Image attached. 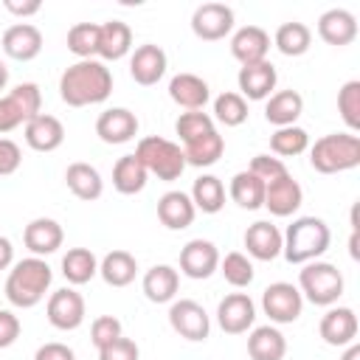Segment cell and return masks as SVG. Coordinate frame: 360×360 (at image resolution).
Here are the masks:
<instances>
[{"label": "cell", "instance_id": "obj_27", "mask_svg": "<svg viewBox=\"0 0 360 360\" xmlns=\"http://www.w3.org/2000/svg\"><path fill=\"white\" fill-rule=\"evenodd\" d=\"M197 208L191 202V197L186 191H166L158 200V219L169 228V231H183L194 222Z\"/></svg>", "mask_w": 360, "mask_h": 360}, {"label": "cell", "instance_id": "obj_42", "mask_svg": "<svg viewBox=\"0 0 360 360\" xmlns=\"http://www.w3.org/2000/svg\"><path fill=\"white\" fill-rule=\"evenodd\" d=\"M68 51L79 59H93L98 53V25L96 22H76L68 31Z\"/></svg>", "mask_w": 360, "mask_h": 360}, {"label": "cell", "instance_id": "obj_8", "mask_svg": "<svg viewBox=\"0 0 360 360\" xmlns=\"http://www.w3.org/2000/svg\"><path fill=\"white\" fill-rule=\"evenodd\" d=\"M262 309L273 323H292L301 318L304 295L290 281H273L262 292Z\"/></svg>", "mask_w": 360, "mask_h": 360}, {"label": "cell", "instance_id": "obj_41", "mask_svg": "<svg viewBox=\"0 0 360 360\" xmlns=\"http://www.w3.org/2000/svg\"><path fill=\"white\" fill-rule=\"evenodd\" d=\"M219 273H222L225 281H228L231 287H236V290L248 287V284L253 281V276H256L253 262H250L245 253H239V250H231V253H225V259H219Z\"/></svg>", "mask_w": 360, "mask_h": 360}, {"label": "cell", "instance_id": "obj_47", "mask_svg": "<svg viewBox=\"0 0 360 360\" xmlns=\"http://www.w3.org/2000/svg\"><path fill=\"white\" fill-rule=\"evenodd\" d=\"M138 354H141L138 343L124 335L115 338L112 343H107L104 349H98V360H138Z\"/></svg>", "mask_w": 360, "mask_h": 360}, {"label": "cell", "instance_id": "obj_20", "mask_svg": "<svg viewBox=\"0 0 360 360\" xmlns=\"http://www.w3.org/2000/svg\"><path fill=\"white\" fill-rule=\"evenodd\" d=\"M22 242H25V248H28L34 256L42 259V256H51V253H56V250L62 248L65 231H62V225H59L56 219H51V217H37V219H31V222L25 225Z\"/></svg>", "mask_w": 360, "mask_h": 360}, {"label": "cell", "instance_id": "obj_31", "mask_svg": "<svg viewBox=\"0 0 360 360\" xmlns=\"http://www.w3.org/2000/svg\"><path fill=\"white\" fill-rule=\"evenodd\" d=\"M248 354L250 360H284L287 354V338L276 326H256L248 335Z\"/></svg>", "mask_w": 360, "mask_h": 360}, {"label": "cell", "instance_id": "obj_18", "mask_svg": "<svg viewBox=\"0 0 360 360\" xmlns=\"http://www.w3.org/2000/svg\"><path fill=\"white\" fill-rule=\"evenodd\" d=\"M166 65H169L166 62V51L160 45H155V42H146V45H138L132 51V56H129V76L138 84L152 87V84H158L163 79Z\"/></svg>", "mask_w": 360, "mask_h": 360}, {"label": "cell", "instance_id": "obj_38", "mask_svg": "<svg viewBox=\"0 0 360 360\" xmlns=\"http://www.w3.org/2000/svg\"><path fill=\"white\" fill-rule=\"evenodd\" d=\"M276 48L284 53V56H304L312 45V31L309 25L292 20V22H281L276 28V37H273Z\"/></svg>", "mask_w": 360, "mask_h": 360}, {"label": "cell", "instance_id": "obj_12", "mask_svg": "<svg viewBox=\"0 0 360 360\" xmlns=\"http://www.w3.org/2000/svg\"><path fill=\"white\" fill-rule=\"evenodd\" d=\"M219 270V250L214 242L208 239H191L183 245L180 250V273L194 278V281H202L208 276H214Z\"/></svg>", "mask_w": 360, "mask_h": 360}, {"label": "cell", "instance_id": "obj_25", "mask_svg": "<svg viewBox=\"0 0 360 360\" xmlns=\"http://www.w3.org/2000/svg\"><path fill=\"white\" fill-rule=\"evenodd\" d=\"M245 248H248V256H253L259 262H273L281 253V231L273 222L259 219V222L248 225Z\"/></svg>", "mask_w": 360, "mask_h": 360}, {"label": "cell", "instance_id": "obj_33", "mask_svg": "<svg viewBox=\"0 0 360 360\" xmlns=\"http://www.w3.org/2000/svg\"><path fill=\"white\" fill-rule=\"evenodd\" d=\"M228 194H231V200H233L239 208H245V211H256V208L264 205V183H262L256 174H250L248 169H245V172H236V174L231 177Z\"/></svg>", "mask_w": 360, "mask_h": 360}, {"label": "cell", "instance_id": "obj_54", "mask_svg": "<svg viewBox=\"0 0 360 360\" xmlns=\"http://www.w3.org/2000/svg\"><path fill=\"white\" fill-rule=\"evenodd\" d=\"M6 84H8V68H6V62L0 59V90H6Z\"/></svg>", "mask_w": 360, "mask_h": 360}, {"label": "cell", "instance_id": "obj_14", "mask_svg": "<svg viewBox=\"0 0 360 360\" xmlns=\"http://www.w3.org/2000/svg\"><path fill=\"white\" fill-rule=\"evenodd\" d=\"M256 321V304L248 292H231L217 307V323L228 335H242Z\"/></svg>", "mask_w": 360, "mask_h": 360}, {"label": "cell", "instance_id": "obj_53", "mask_svg": "<svg viewBox=\"0 0 360 360\" xmlns=\"http://www.w3.org/2000/svg\"><path fill=\"white\" fill-rule=\"evenodd\" d=\"M340 360H360V346H357V343H349Z\"/></svg>", "mask_w": 360, "mask_h": 360}, {"label": "cell", "instance_id": "obj_19", "mask_svg": "<svg viewBox=\"0 0 360 360\" xmlns=\"http://www.w3.org/2000/svg\"><path fill=\"white\" fill-rule=\"evenodd\" d=\"M357 329H360V323H357V315H354L352 307H329L326 315L318 323V332H321L323 343H329V346L354 343Z\"/></svg>", "mask_w": 360, "mask_h": 360}, {"label": "cell", "instance_id": "obj_2", "mask_svg": "<svg viewBox=\"0 0 360 360\" xmlns=\"http://www.w3.org/2000/svg\"><path fill=\"white\" fill-rule=\"evenodd\" d=\"M329 242L332 233L321 217H298L281 233V253L290 264H307L318 262V256L326 253Z\"/></svg>", "mask_w": 360, "mask_h": 360}, {"label": "cell", "instance_id": "obj_44", "mask_svg": "<svg viewBox=\"0 0 360 360\" xmlns=\"http://www.w3.org/2000/svg\"><path fill=\"white\" fill-rule=\"evenodd\" d=\"M338 112L343 124L352 129V135L360 129V82L352 79L338 90Z\"/></svg>", "mask_w": 360, "mask_h": 360}, {"label": "cell", "instance_id": "obj_36", "mask_svg": "<svg viewBox=\"0 0 360 360\" xmlns=\"http://www.w3.org/2000/svg\"><path fill=\"white\" fill-rule=\"evenodd\" d=\"M146 169L135 155H124L112 166V186L118 194H138L146 188Z\"/></svg>", "mask_w": 360, "mask_h": 360}, {"label": "cell", "instance_id": "obj_5", "mask_svg": "<svg viewBox=\"0 0 360 360\" xmlns=\"http://www.w3.org/2000/svg\"><path fill=\"white\" fill-rule=\"evenodd\" d=\"M135 158L143 163L146 174H155L158 180H177L183 172H186V155L183 149L169 141V138H160V135H146L138 141L135 146Z\"/></svg>", "mask_w": 360, "mask_h": 360}, {"label": "cell", "instance_id": "obj_16", "mask_svg": "<svg viewBox=\"0 0 360 360\" xmlns=\"http://www.w3.org/2000/svg\"><path fill=\"white\" fill-rule=\"evenodd\" d=\"M138 115L127 107H110L104 110L98 118H96V135L104 141V143H127L138 135Z\"/></svg>", "mask_w": 360, "mask_h": 360}, {"label": "cell", "instance_id": "obj_3", "mask_svg": "<svg viewBox=\"0 0 360 360\" xmlns=\"http://www.w3.org/2000/svg\"><path fill=\"white\" fill-rule=\"evenodd\" d=\"M53 281V270L48 267L45 259L39 256H28L22 262H17L11 270H8V278H6V298L11 307H20V309H31L37 307L48 287Z\"/></svg>", "mask_w": 360, "mask_h": 360}, {"label": "cell", "instance_id": "obj_23", "mask_svg": "<svg viewBox=\"0 0 360 360\" xmlns=\"http://www.w3.org/2000/svg\"><path fill=\"white\" fill-rule=\"evenodd\" d=\"M25 143L34 149V152H53L62 146L65 141V127L56 115H48V112H39L34 115L28 124H25Z\"/></svg>", "mask_w": 360, "mask_h": 360}, {"label": "cell", "instance_id": "obj_39", "mask_svg": "<svg viewBox=\"0 0 360 360\" xmlns=\"http://www.w3.org/2000/svg\"><path fill=\"white\" fill-rule=\"evenodd\" d=\"M270 149L276 155H281V158H295V155L309 149V135H307L304 127H295V124L292 127H281V129H276L270 135Z\"/></svg>", "mask_w": 360, "mask_h": 360}, {"label": "cell", "instance_id": "obj_24", "mask_svg": "<svg viewBox=\"0 0 360 360\" xmlns=\"http://www.w3.org/2000/svg\"><path fill=\"white\" fill-rule=\"evenodd\" d=\"M169 98L186 110H202L211 98V87L197 73H177L169 82Z\"/></svg>", "mask_w": 360, "mask_h": 360}, {"label": "cell", "instance_id": "obj_51", "mask_svg": "<svg viewBox=\"0 0 360 360\" xmlns=\"http://www.w3.org/2000/svg\"><path fill=\"white\" fill-rule=\"evenodd\" d=\"M11 14H17V17H31V14H37L39 8H42V3L39 0H25V3H17V0H6L3 3Z\"/></svg>", "mask_w": 360, "mask_h": 360}, {"label": "cell", "instance_id": "obj_29", "mask_svg": "<svg viewBox=\"0 0 360 360\" xmlns=\"http://www.w3.org/2000/svg\"><path fill=\"white\" fill-rule=\"evenodd\" d=\"M304 112V98L298 90H278L267 98L264 104V118L267 124H273L276 129L281 127H292L298 121V115Z\"/></svg>", "mask_w": 360, "mask_h": 360}, {"label": "cell", "instance_id": "obj_10", "mask_svg": "<svg viewBox=\"0 0 360 360\" xmlns=\"http://www.w3.org/2000/svg\"><path fill=\"white\" fill-rule=\"evenodd\" d=\"M169 323L172 329L186 338V340H205L208 332H211V318L208 312L202 309V304L191 301V298H180V301H172L169 307Z\"/></svg>", "mask_w": 360, "mask_h": 360}, {"label": "cell", "instance_id": "obj_40", "mask_svg": "<svg viewBox=\"0 0 360 360\" xmlns=\"http://www.w3.org/2000/svg\"><path fill=\"white\" fill-rule=\"evenodd\" d=\"M214 118L225 127H239L248 121V101L239 93L225 90L214 98Z\"/></svg>", "mask_w": 360, "mask_h": 360}, {"label": "cell", "instance_id": "obj_15", "mask_svg": "<svg viewBox=\"0 0 360 360\" xmlns=\"http://www.w3.org/2000/svg\"><path fill=\"white\" fill-rule=\"evenodd\" d=\"M276 82H278V73L273 68V62H256V65H242L239 68V76H236V84H239V96L248 101H264L273 96L276 90Z\"/></svg>", "mask_w": 360, "mask_h": 360}, {"label": "cell", "instance_id": "obj_37", "mask_svg": "<svg viewBox=\"0 0 360 360\" xmlns=\"http://www.w3.org/2000/svg\"><path fill=\"white\" fill-rule=\"evenodd\" d=\"M188 197H191L194 208H200L202 214H217L225 205V186H222V180L217 174H200L194 180Z\"/></svg>", "mask_w": 360, "mask_h": 360}, {"label": "cell", "instance_id": "obj_30", "mask_svg": "<svg viewBox=\"0 0 360 360\" xmlns=\"http://www.w3.org/2000/svg\"><path fill=\"white\" fill-rule=\"evenodd\" d=\"M65 183H68V188H70L79 200H84V202L98 200L101 191H104V180H101L98 169L90 166V163H82V160H76V163H70V166L65 169Z\"/></svg>", "mask_w": 360, "mask_h": 360}, {"label": "cell", "instance_id": "obj_28", "mask_svg": "<svg viewBox=\"0 0 360 360\" xmlns=\"http://www.w3.org/2000/svg\"><path fill=\"white\" fill-rule=\"evenodd\" d=\"M141 287L152 304H169V301H174V295L180 290V273L172 264H155L143 273Z\"/></svg>", "mask_w": 360, "mask_h": 360}, {"label": "cell", "instance_id": "obj_45", "mask_svg": "<svg viewBox=\"0 0 360 360\" xmlns=\"http://www.w3.org/2000/svg\"><path fill=\"white\" fill-rule=\"evenodd\" d=\"M121 335H124V329H121V321L115 315H98L90 323V340H93L96 349H104L107 343H112Z\"/></svg>", "mask_w": 360, "mask_h": 360}, {"label": "cell", "instance_id": "obj_55", "mask_svg": "<svg viewBox=\"0 0 360 360\" xmlns=\"http://www.w3.org/2000/svg\"><path fill=\"white\" fill-rule=\"evenodd\" d=\"M349 253H352V259H357L360 253H357V231H352V239H349Z\"/></svg>", "mask_w": 360, "mask_h": 360}, {"label": "cell", "instance_id": "obj_46", "mask_svg": "<svg viewBox=\"0 0 360 360\" xmlns=\"http://www.w3.org/2000/svg\"><path fill=\"white\" fill-rule=\"evenodd\" d=\"M248 172L256 174L262 183H270V180L287 174V166H284L281 158H273V155H256V158L250 160V169H248Z\"/></svg>", "mask_w": 360, "mask_h": 360}, {"label": "cell", "instance_id": "obj_48", "mask_svg": "<svg viewBox=\"0 0 360 360\" xmlns=\"http://www.w3.org/2000/svg\"><path fill=\"white\" fill-rule=\"evenodd\" d=\"M22 163V152L11 138H0V177L14 174Z\"/></svg>", "mask_w": 360, "mask_h": 360}, {"label": "cell", "instance_id": "obj_1", "mask_svg": "<svg viewBox=\"0 0 360 360\" xmlns=\"http://www.w3.org/2000/svg\"><path fill=\"white\" fill-rule=\"evenodd\" d=\"M112 93V73L98 59H79L65 68L59 79V96L68 107H87L101 104Z\"/></svg>", "mask_w": 360, "mask_h": 360}, {"label": "cell", "instance_id": "obj_35", "mask_svg": "<svg viewBox=\"0 0 360 360\" xmlns=\"http://www.w3.org/2000/svg\"><path fill=\"white\" fill-rule=\"evenodd\" d=\"M225 152V138L214 129L191 143H183V155H186V166H197V169H205V166H214Z\"/></svg>", "mask_w": 360, "mask_h": 360}, {"label": "cell", "instance_id": "obj_52", "mask_svg": "<svg viewBox=\"0 0 360 360\" xmlns=\"http://www.w3.org/2000/svg\"><path fill=\"white\" fill-rule=\"evenodd\" d=\"M14 264V245L8 236H0V270Z\"/></svg>", "mask_w": 360, "mask_h": 360}, {"label": "cell", "instance_id": "obj_34", "mask_svg": "<svg viewBox=\"0 0 360 360\" xmlns=\"http://www.w3.org/2000/svg\"><path fill=\"white\" fill-rule=\"evenodd\" d=\"M96 273H98V259L90 248H70L62 256V276L68 278V284L73 287L87 284Z\"/></svg>", "mask_w": 360, "mask_h": 360}, {"label": "cell", "instance_id": "obj_43", "mask_svg": "<svg viewBox=\"0 0 360 360\" xmlns=\"http://www.w3.org/2000/svg\"><path fill=\"white\" fill-rule=\"evenodd\" d=\"M214 129H217L214 118L208 112H202V110H188L174 121V132L180 135L183 143H191V141H197V138H202V135H208Z\"/></svg>", "mask_w": 360, "mask_h": 360}, {"label": "cell", "instance_id": "obj_13", "mask_svg": "<svg viewBox=\"0 0 360 360\" xmlns=\"http://www.w3.org/2000/svg\"><path fill=\"white\" fill-rule=\"evenodd\" d=\"M304 202V188L298 186V180L287 172L270 183H264V205L273 217H292Z\"/></svg>", "mask_w": 360, "mask_h": 360}, {"label": "cell", "instance_id": "obj_22", "mask_svg": "<svg viewBox=\"0 0 360 360\" xmlns=\"http://www.w3.org/2000/svg\"><path fill=\"white\" fill-rule=\"evenodd\" d=\"M318 37L326 42V45H335V48H343L349 42H354L357 37V20L352 11L346 8H329L318 17Z\"/></svg>", "mask_w": 360, "mask_h": 360}, {"label": "cell", "instance_id": "obj_26", "mask_svg": "<svg viewBox=\"0 0 360 360\" xmlns=\"http://www.w3.org/2000/svg\"><path fill=\"white\" fill-rule=\"evenodd\" d=\"M132 48V28L124 20H107L98 25V53L104 62L124 59Z\"/></svg>", "mask_w": 360, "mask_h": 360}, {"label": "cell", "instance_id": "obj_6", "mask_svg": "<svg viewBox=\"0 0 360 360\" xmlns=\"http://www.w3.org/2000/svg\"><path fill=\"white\" fill-rule=\"evenodd\" d=\"M298 292L315 307H335L343 295V276L329 262H307L298 273Z\"/></svg>", "mask_w": 360, "mask_h": 360}, {"label": "cell", "instance_id": "obj_17", "mask_svg": "<svg viewBox=\"0 0 360 360\" xmlns=\"http://www.w3.org/2000/svg\"><path fill=\"white\" fill-rule=\"evenodd\" d=\"M42 51V31L31 22H14L3 31V53L17 62H31Z\"/></svg>", "mask_w": 360, "mask_h": 360}, {"label": "cell", "instance_id": "obj_9", "mask_svg": "<svg viewBox=\"0 0 360 360\" xmlns=\"http://www.w3.org/2000/svg\"><path fill=\"white\" fill-rule=\"evenodd\" d=\"M233 28V8L225 3H202L191 14V31L202 42L225 39Z\"/></svg>", "mask_w": 360, "mask_h": 360}, {"label": "cell", "instance_id": "obj_50", "mask_svg": "<svg viewBox=\"0 0 360 360\" xmlns=\"http://www.w3.org/2000/svg\"><path fill=\"white\" fill-rule=\"evenodd\" d=\"M34 360H76V354L65 343H45V346L37 349Z\"/></svg>", "mask_w": 360, "mask_h": 360}, {"label": "cell", "instance_id": "obj_11", "mask_svg": "<svg viewBox=\"0 0 360 360\" xmlns=\"http://www.w3.org/2000/svg\"><path fill=\"white\" fill-rule=\"evenodd\" d=\"M45 312H48V321L53 329L73 332L84 323V298L73 287H62V290L51 292Z\"/></svg>", "mask_w": 360, "mask_h": 360}, {"label": "cell", "instance_id": "obj_7", "mask_svg": "<svg viewBox=\"0 0 360 360\" xmlns=\"http://www.w3.org/2000/svg\"><path fill=\"white\" fill-rule=\"evenodd\" d=\"M42 112V93L34 82H20L6 96H0V135L25 127L34 115Z\"/></svg>", "mask_w": 360, "mask_h": 360}, {"label": "cell", "instance_id": "obj_49", "mask_svg": "<svg viewBox=\"0 0 360 360\" xmlns=\"http://www.w3.org/2000/svg\"><path fill=\"white\" fill-rule=\"evenodd\" d=\"M20 338V318L8 309H0V349L11 346Z\"/></svg>", "mask_w": 360, "mask_h": 360}, {"label": "cell", "instance_id": "obj_32", "mask_svg": "<svg viewBox=\"0 0 360 360\" xmlns=\"http://www.w3.org/2000/svg\"><path fill=\"white\" fill-rule=\"evenodd\" d=\"M98 276L110 287H127L138 276V262H135V256L129 250H110L98 262Z\"/></svg>", "mask_w": 360, "mask_h": 360}, {"label": "cell", "instance_id": "obj_4", "mask_svg": "<svg viewBox=\"0 0 360 360\" xmlns=\"http://www.w3.org/2000/svg\"><path fill=\"white\" fill-rule=\"evenodd\" d=\"M309 166L321 174H338L360 166V138L352 132H329L309 146Z\"/></svg>", "mask_w": 360, "mask_h": 360}, {"label": "cell", "instance_id": "obj_21", "mask_svg": "<svg viewBox=\"0 0 360 360\" xmlns=\"http://www.w3.org/2000/svg\"><path fill=\"white\" fill-rule=\"evenodd\" d=\"M267 51H270V34L262 25H242L231 37V53L242 65L264 62L267 59Z\"/></svg>", "mask_w": 360, "mask_h": 360}]
</instances>
